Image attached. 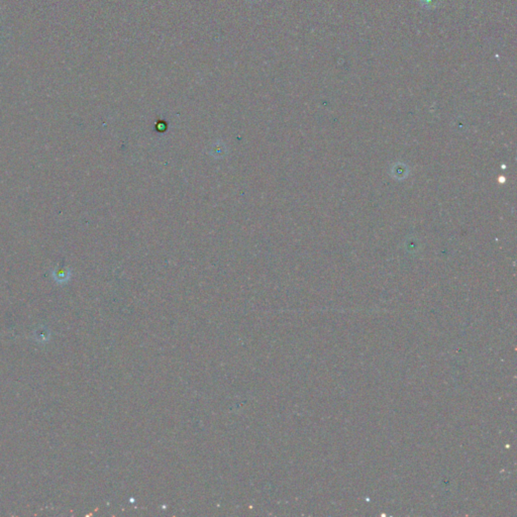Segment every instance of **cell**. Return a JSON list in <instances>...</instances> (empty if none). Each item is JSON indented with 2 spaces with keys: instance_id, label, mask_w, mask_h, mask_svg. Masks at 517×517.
I'll return each mask as SVG.
<instances>
[{
  "instance_id": "6da1fadb",
  "label": "cell",
  "mask_w": 517,
  "mask_h": 517,
  "mask_svg": "<svg viewBox=\"0 0 517 517\" xmlns=\"http://www.w3.org/2000/svg\"><path fill=\"white\" fill-rule=\"evenodd\" d=\"M70 275H71V272L69 270H57V271H54V273H53L54 279L58 283H65L66 281H68L70 278Z\"/></svg>"
}]
</instances>
